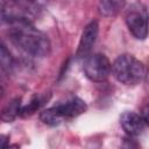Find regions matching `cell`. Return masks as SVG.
<instances>
[{"label":"cell","mask_w":149,"mask_h":149,"mask_svg":"<svg viewBox=\"0 0 149 149\" xmlns=\"http://www.w3.org/2000/svg\"><path fill=\"white\" fill-rule=\"evenodd\" d=\"M8 34L16 47L31 56L45 57L50 54L51 44L49 37L29 21L12 23Z\"/></svg>","instance_id":"1"},{"label":"cell","mask_w":149,"mask_h":149,"mask_svg":"<svg viewBox=\"0 0 149 149\" xmlns=\"http://www.w3.org/2000/svg\"><path fill=\"white\" fill-rule=\"evenodd\" d=\"M112 74L125 85H136L146 76V68L141 61L129 54L120 55L112 64Z\"/></svg>","instance_id":"2"},{"label":"cell","mask_w":149,"mask_h":149,"mask_svg":"<svg viewBox=\"0 0 149 149\" xmlns=\"http://www.w3.org/2000/svg\"><path fill=\"white\" fill-rule=\"evenodd\" d=\"M126 24L130 34L137 40H144L149 33V14L146 6L134 2L126 12Z\"/></svg>","instance_id":"3"},{"label":"cell","mask_w":149,"mask_h":149,"mask_svg":"<svg viewBox=\"0 0 149 149\" xmlns=\"http://www.w3.org/2000/svg\"><path fill=\"white\" fill-rule=\"evenodd\" d=\"M84 73L92 81H105L112 73V64L102 54H93L84 59Z\"/></svg>","instance_id":"4"},{"label":"cell","mask_w":149,"mask_h":149,"mask_svg":"<svg viewBox=\"0 0 149 149\" xmlns=\"http://www.w3.org/2000/svg\"><path fill=\"white\" fill-rule=\"evenodd\" d=\"M1 17L9 24L29 21L30 10L26 3L19 0H3L1 3Z\"/></svg>","instance_id":"5"},{"label":"cell","mask_w":149,"mask_h":149,"mask_svg":"<svg viewBox=\"0 0 149 149\" xmlns=\"http://www.w3.org/2000/svg\"><path fill=\"white\" fill-rule=\"evenodd\" d=\"M98 33H99L98 21H95V20L91 21L90 23H87L85 26V28L83 29L80 40H79L77 52H76V56L78 59H85L86 57H88L91 55L92 49H93L97 37H98Z\"/></svg>","instance_id":"6"},{"label":"cell","mask_w":149,"mask_h":149,"mask_svg":"<svg viewBox=\"0 0 149 149\" xmlns=\"http://www.w3.org/2000/svg\"><path fill=\"white\" fill-rule=\"evenodd\" d=\"M120 125L129 136H137L142 134L147 126L140 114L130 111H126L121 114Z\"/></svg>","instance_id":"7"},{"label":"cell","mask_w":149,"mask_h":149,"mask_svg":"<svg viewBox=\"0 0 149 149\" xmlns=\"http://www.w3.org/2000/svg\"><path fill=\"white\" fill-rule=\"evenodd\" d=\"M57 111V113L59 114V116L62 119H66V118H74V116H78L80 114H83L87 106H86V102L80 99V98H71L69 100H66L65 102L63 104H59L57 106H54Z\"/></svg>","instance_id":"8"},{"label":"cell","mask_w":149,"mask_h":149,"mask_svg":"<svg viewBox=\"0 0 149 149\" xmlns=\"http://www.w3.org/2000/svg\"><path fill=\"white\" fill-rule=\"evenodd\" d=\"M126 5V0H100L98 5L99 14L105 17L116 16Z\"/></svg>","instance_id":"9"},{"label":"cell","mask_w":149,"mask_h":149,"mask_svg":"<svg viewBox=\"0 0 149 149\" xmlns=\"http://www.w3.org/2000/svg\"><path fill=\"white\" fill-rule=\"evenodd\" d=\"M50 98V94H40V95H35L26 106H22L20 109V115L21 116H29L31 114H34L35 112H37Z\"/></svg>","instance_id":"10"},{"label":"cell","mask_w":149,"mask_h":149,"mask_svg":"<svg viewBox=\"0 0 149 149\" xmlns=\"http://www.w3.org/2000/svg\"><path fill=\"white\" fill-rule=\"evenodd\" d=\"M20 109H21V104L20 99H14L12 100L3 109H2V120L5 121H13L17 115H20Z\"/></svg>","instance_id":"11"},{"label":"cell","mask_w":149,"mask_h":149,"mask_svg":"<svg viewBox=\"0 0 149 149\" xmlns=\"http://www.w3.org/2000/svg\"><path fill=\"white\" fill-rule=\"evenodd\" d=\"M40 119L43 123H45L48 126H58L63 120L59 116V114L57 113L55 107H50L48 109L42 111L40 114Z\"/></svg>","instance_id":"12"},{"label":"cell","mask_w":149,"mask_h":149,"mask_svg":"<svg viewBox=\"0 0 149 149\" xmlns=\"http://www.w3.org/2000/svg\"><path fill=\"white\" fill-rule=\"evenodd\" d=\"M0 62H1V68L2 70L10 72L14 68V59L10 55V52L7 50L5 44H1V51H0Z\"/></svg>","instance_id":"13"},{"label":"cell","mask_w":149,"mask_h":149,"mask_svg":"<svg viewBox=\"0 0 149 149\" xmlns=\"http://www.w3.org/2000/svg\"><path fill=\"white\" fill-rule=\"evenodd\" d=\"M141 116H142L143 121L146 122V125H147V126H149V104H148V105H146V106L142 108Z\"/></svg>","instance_id":"14"},{"label":"cell","mask_w":149,"mask_h":149,"mask_svg":"<svg viewBox=\"0 0 149 149\" xmlns=\"http://www.w3.org/2000/svg\"><path fill=\"white\" fill-rule=\"evenodd\" d=\"M147 77H148V80H149V71H148V74H147Z\"/></svg>","instance_id":"15"}]
</instances>
